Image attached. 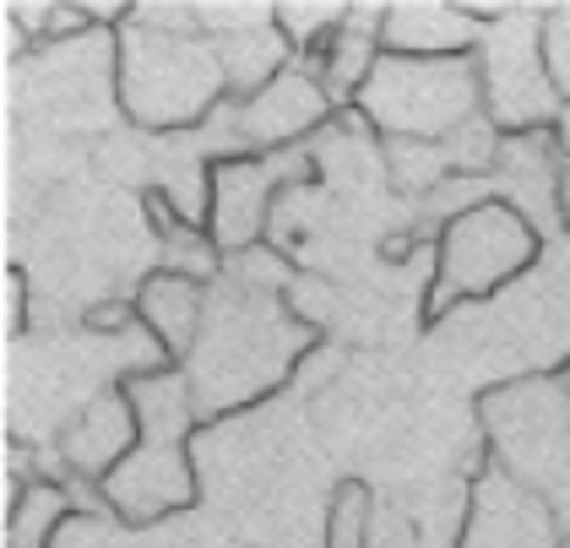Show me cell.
<instances>
[{"label": "cell", "instance_id": "13", "mask_svg": "<svg viewBox=\"0 0 570 548\" xmlns=\"http://www.w3.org/2000/svg\"><path fill=\"white\" fill-rule=\"evenodd\" d=\"M136 315L153 337L169 348V359H190V348L202 337V321H207V283L202 277H185V272H153L141 288H136Z\"/></svg>", "mask_w": 570, "mask_h": 548}, {"label": "cell", "instance_id": "2", "mask_svg": "<svg viewBox=\"0 0 570 548\" xmlns=\"http://www.w3.org/2000/svg\"><path fill=\"white\" fill-rule=\"evenodd\" d=\"M228 92V71L213 33H164L120 22L115 39V98L141 130H190Z\"/></svg>", "mask_w": 570, "mask_h": 548}, {"label": "cell", "instance_id": "15", "mask_svg": "<svg viewBox=\"0 0 570 548\" xmlns=\"http://www.w3.org/2000/svg\"><path fill=\"white\" fill-rule=\"evenodd\" d=\"M223 55V71H228V92H262L277 71H288V43L277 33V22H256V28H234V33H213Z\"/></svg>", "mask_w": 570, "mask_h": 548}, {"label": "cell", "instance_id": "9", "mask_svg": "<svg viewBox=\"0 0 570 548\" xmlns=\"http://www.w3.org/2000/svg\"><path fill=\"white\" fill-rule=\"evenodd\" d=\"M456 548H566V527H560V510L549 500H538L517 478L489 467L473 478L468 521H462Z\"/></svg>", "mask_w": 570, "mask_h": 548}, {"label": "cell", "instance_id": "3", "mask_svg": "<svg viewBox=\"0 0 570 548\" xmlns=\"http://www.w3.org/2000/svg\"><path fill=\"white\" fill-rule=\"evenodd\" d=\"M126 391H131L136 419H141V440L98 489L120 521L147 527V521L185 510L196 500V472H190V451H185L190 423H196V397H190V380L179 375L175 364L131 375Z\"/></svg>", "mask_w": 570, "mask_h": 548}, {"label": "cell", "instance_id": "5", "mask_svg": "<svg viewBox=\"0 0 570 548\" xmlns=\"http://www.w3.org/2000/svg\"><path fill=\"white\" fill-rule=\"evenodd\" d=\"M358 109L392 141L445 147L483 109V66L479 55H456V60L381 55L364 92H358Z\"/></svg>", "mask_w": 570, "mask_h": 548}, {"label": "cell", "instance_id": "7", "mask_svg": "<svg viewBox=\"0 0 570 548\" xmlns=\"http://www.w3.org/2000/svg\"><path fill=\"white\" fill-rule=\"evenodd\" d=\"M483 109L500 130H549L560 115V92L543 66V11H511L483 33Z\"/></svg>", "mask_w": 570, "mask_h": 548}, {"label": "cell", "instance_id": "12", "mask_svg": "<svg viewBox=\"0 0 570 548\" xmlns=\"http://www.w3.org/2000/svg\"><path fill=\"white\" fill-rule=\"evenodd\" d=\"M483 49V22L468 6H381V55L456 60Z\"/></svg>", "mask_w": 570, "mask_h": 548}, {"label": "cell", "instance_id": "1", "mask_svg": "<svg viewBox=\"0 0 570 548\" xmlns=\"http://www.w3.org/2000/svg\"><path fill=\"white\" fill-rule=\"evenodd\" d=\"M309 342H315V332L262 288L239 283L228 294H207L202 337L185 359L196 408L234 413V408L262 402L266 391H277L288 380V370L299 364Z\"/></svg>", "mask_w": 570, "mask_h": 548}, {"label": "cell", "instance_id": "10", "mask_svg": "<svg viewBox=\"0 0 570 548\" xmlns=\"http://www.w3.org/2000/svg\"><path fill=\"white\" fill-rule=\"evenodd\" d=\"M326 115H332V98L321 77L305 66H288L262 92L239 98V136L256 141V153H283V147H299V136H309Z\"/></svg>", "mask_w": 570, "mask_h": 548}, {"label": "cell", "instance_id": "6", "mask_svg": "<svg viewBox=\"0 0 570 548\" xmlns=\"http://www.w3.org/2000/svg\"><path fill=\"white\" fill-rule=\"evenodd\" d=\"M538 251H543V239H538L532 217L505 196H479L462 212H451L440 228L435 288L424 294V321H440L462 299L500 294L538 261Z\"/></svg>", "mask_w": 570, "mask_h": 548}, {"label": "cell", "instance_id": "14", "mask_svg": "<svg viewBox=\"0 0 570 548\" xmlns=\"http://www.w3.org/2000/svg\"><path fill=\"white\" fill-rule=\"evenodd\" d=\"M353 11H358V6H353ZM375 60H381V6H364V17H348V28L315 55V66H321L315 77H321L332 104H358V92L370 82Z\"/></svg>", "mask_w": 570, "mask_h": 548}, {"label": "cell", "instance_id": "4", "mask_svg": "<svg viewBox=\"0 0 570 548\" xmlns=\"http://www.w3.org/2000/svg\"><path fill=\"white\" fill-rule=\"evenodd\" d=\"M489 457L538 500L570 510V364L500 380L479 397Z\"/></svg>", "mask_w": 570, "mask_h": 548}, {"label": "cell", "instance_id": "18", "mask_svg": "<svg viewBox=\"0 0 570 548\" xmlns=\"http://www.w3.org/2000/svg\"><path fill=\"white\" fill-rule=\"evenodd\" d=\"M370 510H375L370 483H358V478L337 483L332 510H326V548H364V538H370Z\"/></svg>", "mask_w": 570, "mask_h": 548}, {"label": "cell", "instance_id": "21", "mask_svg": "<svg viewBox=\"0 0 570 548\" xmlns=\"http://www.w3.org/2000/svg\"><path fill=\"white\" fill-rule=\"evenodd\" d=\"M554 212H560V223L570 228V158L560 164V196H554Z\"/></svg>", "mask_w": 570, "mask_h": 548}, {"label": "cell", "instance_id": "11", "mask_svg": "<svg viewBox=\"0 0 570 548\" xmlns=\"http://www.w3.org/2000/svg\"><path fill=\"white\" fill-rule=\"evenodd\" d=\"M141 440V419H136V402L126 385H109L104 397H92L82 408V419L60 434V457L77 467L82 478H109L115 467L126 462Z\"/></svg>", "mask_w": 570, "mask_h": 548}, {"label": "cell", "instance_id": "17", "mask_svg": "<svg viewBox=\"0 0 570 548\" xmlns=\"http://www.w3.org/2000/svg\"><path fill=\"white\" fill-rule=\"evenodd\" d=\"M348 17L353 6H272V22H277L283 43L288 49H315V55L348 28Z\"/></svg>", "mask_w": 570, "mask_h": 548}, {"label": "cell", "instance_id": "19", "mask_svg": "<svg viewBox=\"0 0 570 548\" xmlns=\"http://www.w3.org/2000/svg\"><path fill=\"white\" fill-rule=\"evenodd\" d=\"M543 66L560 98H570V6L543 11Z\"/></svg>", "mask_w": 570, "mask_h": 548}, {"label": "cell", "instance_id": "8", "mask_svg": "<svg viewBox=\"0 0 570 548\" xmlns=\"http://www.w3.org/2000/svg\"><path fill=\"white\" fill-rule=\"evenodd\" d=\"M288 179H315L305 147L283 153H228L207 174V239L218 255H245L262 245L266 212Z\"/></svg>", "mask_w": 570, "mask_h": 548}, {"label": "cell", "instance_id": "20", "mask_svg": "<svg viewBox=\"0 0 570 548\" xmlns=\"http://www.w3.org/2000/svg\"><path fill=\"white\" fill-rule=\"evenodd\" d=\"M6 304H11L6 326H11V332H22V272H17V266L6 272Z\"/></svg>", "mask_w": 570, "mask_h": 548}, {"label": "cell", "instance_id": "16", "mask_svg": "<svg viewBox=\"0 0 570 548\" xmlns=\"http://www.w3.org/2000/svg\"><path fill=\"white\" fill-rule=\"evenodd\" d=\"M71 516V500L60 483L49 478H33L28 489H17L11 500V521H6V548H45L49 532Z\"/></svg>", "mask_w": 570, "mask_h": 548}]
</instances>
